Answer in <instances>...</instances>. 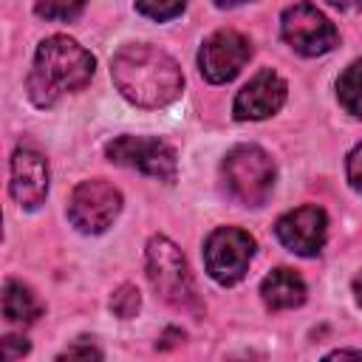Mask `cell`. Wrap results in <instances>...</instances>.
Listing matches in <instances>:
<instances>
[{
    "mask_svg": "<svg viewBox=\"0 0 362 362\" xmlns=\"http://www.w3.org/2000/svg\"><path fill=\"white\" fill-rule=\"evenodd\" d=\"M28 339H23V337H3V359L6 362H14V359H20L23 354H28Z\"/></svg>",
    "mask_w": 362,
    "mask_h": 362,
    "instance_id": "obj_20",
    "label": "cell"
},
{
    "mask_svg": "<svg viewBox=\"0 0 362 362\" xmlns=\"http://www.w3.org/2000/svg\"><path fill=\"white\" fill-rule=\"evenodd\" d=\"M337 8H362V0H328Z\"/></svg>",
    "mask_w": 362,
    "mask_h": 362,
    "instance_id": "obj_23",
    "label": "cell"
},
{
    "mask_svg": "<svg viewBox=\"0 0 362 362\" xmlns=\"http://www.w3.org/2000/svg\"><path fill=\"white\" fill-rule=\"evenodd\" d=\"M280 34L300 57L328 54L339 42V31L334 28V23L308 0H300L283 11Z\"/></svg>",
    "mask_w": 362,
    "mask_h": 362,
    "instance_id": "obj_7",
    "label": "cell"
},
{
    "mask_svg": "<svg viewBox=\"0 0 362 362\" xmlns=\"http://www.w3.org/2000/svg\"><path fill=\"white\" fill-rule=\"evenodd\" d=\"M119 212H122V192L105 178L79 181L68 198V221L85 235L105 232Z\"/></svg>",
    "mask_w": 362,
    "mask_h": 362,
    "instance_id": "obj_8",
    "label": "cell"
},
{
    "mask_svg": "<svg viewBox=\"0 0 362 362\" xmlns=\"http://www.w3.org/2000/svg\"><path fill=\"white\" fill-rule=\"evenodd\" d=\"M110 79L116 90L139 107H164L184 90V74L178 62L147 42L122 45L110 59Z\"/></svg>",
    "mask_w": 362,
    "mask_h": 362,
    "instance_id": "obj_1",
    "label": "cell"
},
{
    "mask_svg": "<svg viewBox=\"0 0 362 362\" xmlns=\"http://www.w3.org/2000/svg\"><path fill=\"white\" fill-rule=\"evenodd\" d=\"M184 6H187V0H136V8L144 17L156 20V23H164V20L178 17L184 11Z\"/></svg>",
    "mask_w": 362,
    "mask_h": 362,
    "instance_id": "obj_18",
    "label": "cell"
},
{
    "mask_svg": "<svg viewBox=\"0 0 362 362\" xmlns=\"http://www.w3.org/2000/svg\"><path fill=\"white\" fill-rule=\"evenodd\" d=\"M226 192L243 206H263L274 189V161L257 144H235L221 164Z\"/></svg>",
    "mask_w": 362,
    "mask_h": 362,
    "instance_id": "obj_4",
    "label": "cell"
},
{
    "mask_svg": "<svg viewBox=\"0 0 362 362\" xmlns=\"http://www.w3.org/2000/svg\"><path fill=\"white\" fill-rule=\"evenodd\" d=\"M11 198L23 209H37L48 195V161L34 147H17L11 156Z\"/></svg>",
    "mask_w": 362,
    "mask_h": 362,
    "instance_id": "obj_12",
    "label": "cell"
},
{
    "mask_svg": "<svg viewBox=\"0 0 362 362\" xmlns=\"http://www.w3.org/2000/svg\"><path fill=\"white\" fill-rule=\"evenodd\" d=\"M255 257V238L238 226H218L204 243V263L215 283L235 286L249 272Z\"/></svg>",
    "mask_w": 362,
    "mask_h": 362,
    "instance_id": "obj_6",
    "label": "cell"
},
{
    "mask_svg": "<svg viewBox=\"0 0 362 362\" xmlns=\"http://www.w3.org/2000/svg\"><path fill=\"white\" fill-rule=\"evenodd\" d=\"M88 0H37L34 3V11L42 17V20H54V23H68V20H76L82 14Z\"/></svg>",
    "mask_w": 362,
    "mask_h": 362,
    "instance_id": "obj_16",
    "label": "cell"
},
{
    "mask_svg": "<svg viewBox=\"0 0 362 362\" xmlns=\"http://www.w3.org/2000/svg\"><path fill=\"white\" fill-rule=\"evenodd\" d=\"M337 99L345 113L362 116V59L351 62L337 79Z\"/></svg>",
    "mask_w": 362,
    "mask_h": 362,
    "instance_id": "obj_15",
    "label": "cell"
},
{
    "mask_svg": "<svg viewBox=\"0 0 362 362\" xmlns=\"http://www.w3.org/2000/svg\"><path fill=\"white\" fill-rule=\"evenodd\" d=\"M139 308H141V294H139V288H136L133 283H122V286L113 291V297H110V311H113L116 317H122V320H130V317L139 314Z\"/></svg>",
    "mask_w": 362,
    "mask_h": 362,
    "instance_id": "obj_17",
    "label": "cell"
},
{
    "mask_svg": "<svg viewBox=\"0 0 362 362\" xmlns=\"http://www.w3.org/2000/svg\"><path fill=\"white\" fill-rule=\"evenodd\" d=\"M348 181H351V187L354 189H359L362 192V141L351 150V156H348Z\"/></svg>",
    "mask_w": 362,
    "mask_h": 362,
    "instance_id": "obj_19",
    "label": "cell"
},
{
    "mask_svg": "<svg viewBox=\"0 0 362 362\" xmlns=\"http://www.w3.org/2000/svg\"><path fill=\"white\" fill-rule=\"evenodd\" d=\"M362 359V351H354V348H339V351H331L325 359Z\"/></svg>",
    "mask_w": 362,
    "mask_h": 362,
    "instance_id": "obj_22",
    "label": "cell"
},
{
    "mask_svg": "<svg viewBox=\"0 0 362 362\" xmlns=\"http://www.w3.org/2000/svg\"><path fill=\"white\" fill-rule=\"evenodd\" d=\"M42 314V303L37 294L23 286L20 280H6L3 283V317L11 325H31Z\"/></svg>",
    "mask_w": 362,
    "mask_h": 362,
    "instance_id": "obj_14",
    "label": "cell"
},
{
    "mask_svg": "<svg viewBox=\"0 0 362 362\" xmlns=\"http://www.w3.org/2000/svg\"><path fill=\"white\" fill-rule=\"evenodd\" d=\"M96 59L76 40L65 34L45 37L37 45L34 65L28 74V99L37 107H51L62 93L82 90L93 79Z\"/></svg>",
    "mask_w": 362,
    "mask_h": 362,
    "instance_id": "obj_2",
    "label": "cell"
},
{
    "mask_svg": "<svg viewBox=\"0 0 362 362\" xmlns=\"http://www.w3.org/2000/svg\"><path fill=\"white\" fill-rule=\"evenodd\" d=\"M260 297L266 303V308L272 311H288L305 303V280L294 272V269H274L272 274L263 277L260 283Z\"/></svg>",
    "mask_w": 362,
    "mask_h": 362,
    "instance_id": "obj_13",
    "label": "cell"
},
{
    "mask_svg": "<svg viewBox=\"0 0 362 362\" xmlns=\"http://www.w3.org/2000/svg\"><path fill=\"white\" fill-rule=\"evenodd\" d=\"M74 356H85V359H102V351L99 348H93V345H74V348H65L62 354H59V359H74Z\"/></svg>",
    "mask_w": 362,
    "mask_h": 362,
    "instance_id": "obj_21",
    "label": "cell"
},
{
    "mask_svg": "<svg viewBox=\"0 0 362 362\" xmlns=\"http://www.w3.org/2000/svg\"><path fill=\"white\" fill-rule=\"evenodd\" d=\"M274 235H277V240L288 252H294L300 257H314L325 246V238H328V215L317 204L297 206V209H291V212H286V215L277 218Z\"/></svg>",
    "mask_w": 362,
    "mask_h": 362,
    "instance_id": "obj_10",
    "label": "cell"
},
{
    "mask_svg": "<svg viewBox=\"0 0 362 362\" xmlns=\"http://www.w3.org/2000/svg\"><path fill=\"white\" fill-rule=\"evenodd\" d=\"M354 297H356V303H359V308H362V272L354 277Z\"/></svg>",
    "mask_w": 362,
    "mask_h": 362,
    "instance_id": "obj_24",
    "label": "cell"
},
{
    "mask_svg": "<svg viewBox=\"0 0 362 362\" xmlns=\"http://www.w3.org/2000/svg\"><path fill=\"white\" fill-rule=\"evenodd\" d=\"M105 156L119 167L139 170V173L167 181V184H173L175 173H178L175 150L164 139H153V136H119V139L107 141Z\"/></svg>",
    "mask_w": 362,
    "mask_h": 362,
    "instance_id": "obj_5",
    "label": "cell"
},
{
    "mask_svg": "<svg viewBox=\"0 0 362 362\" xmlns=\"http://www.w3.org/2000/svg\"><path fill=\"white\" fill-rule=\"evenodd\" d=\"M218 8H229V6H240V3H246V0H212Z\"/></svg>",
    "mask_w": 362,
    "mask_h": 362,
    "instance_id": "obj_25",
    "label": "cell"
},
{
    "mask_svg": "<svg viewBox=\"0 0 362 362\" xmlns=\"http://www.w3.org/2000/svg\"><path fill=\"white\" fill-rule=\"evenodd\" d=\"M144 260H147V277L150 286L158 291V297L164 303H170L178 311H189V314H201V300L189 274V266L181 255V249L164 238V235H153L147 240L144 249Z\"/></svg>",
    "mask_w": 362,
    "mask_h": 362,
    "instance_id": "obj_3",
    "label": "cell"
},
{
    "mask_svg": "<svg viewBox=\"0 0 362 362\" xmlns=\"http://www.w3.org/2000/svg\"><path fill=\"white\" fill-rule=\"evenodd\" d=\"M286 93H288V88H286L283 76L274 74L272 68H263L238 90V96L232 102V116L238 122L266 119L283 107Z\"/></svg>",
    "mask_w": 362,
    "mask_h": 362,
    "instance_id": "obj_11",
    "label": "cell"
},
{
    "mask_svg": "<svg viewBox=\"0 0 362 362\" xmlns=\"http://www.w3.org/2000/svg\"><path fill=\"white\" fill-rule=\"evenodd\" d=\"M249 57H252L249 37L235 28H221L204 40V45L198 51V71L206 82L223 85L240 74V68L249 62Z\"/></svg>",
    "mask_w": 362,
    "mask_h": 362,
    "instance_id": "obj_9",
    "label": "cell"
}]
</instances>
